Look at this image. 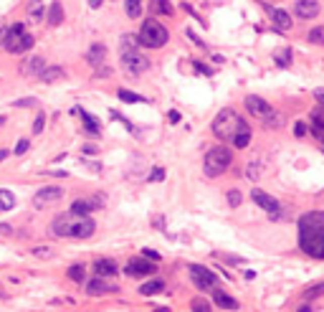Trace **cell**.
<instances>
[{
	"instance_id": "obj_49",
	"label": "cell",
	"mask_w": 324,
	"mask_h": 312,
	"mask_svg": "<svg viewBox=\"0 0 324 312\" xmlns=\"http://www.w3.org/2000/svg\"><path fill=\"white\" fill-rule=\"evenodd\" d=\"M294 132H296V135H299V137H301V135H304V132H306V127H304V124H301V122H299V124H294Z\"/></svg>"
},
{
	"instance_id": "obj_39",
	"label": "cell",
	"mask_w": 324,
	"mask_h": 312,
	"mask_svg": "<svg viewBox=\"0 0 324 312\" xmlns=\"http://www.w3.org/2000/svg\"><path fill=\"white\" fill-rule=\"evenodd\" d=\"M28 147H31V140H18V145H16V155H23Z\"/></svg>"
},
{
	"instance_id": "obj_43",
	"label": "cell",
	"mask_w": 324,
	"mask_h": 312,
	"mask_svg": "<svg viewBox=\"0 0 324 312\" xmlns=\"http://www.w3.org/2000/svg\"><path fill=\"white\" fill-rule=\"evenodd\" d=\"M314 99L324 107V89H314Z\"/></svg>"
},
{
	"instance_id": "obj_38",
	"label": "cell",
	"mask_w": 324,
	"mask_h": 312,
	"mask_svg": "<svg viewBox=\"0 0 324 312\" xmlns=\"http://www.w3.org/2000/svg\"><path fill=\"white\" fill-rule=\"evenodd\" d=\"M241 198H243V196H241V191H231V193H228V203H231L233 208H236V206H241Z\"/></svg>"
},
{
	"instance_id": "obj_28",
	"label": "cell",
	"mask_w": 324,
	"mask_h": 312,
	"mask_svg": "<svg viewBox=\"0 0 324 312\" xmlns=\"http://www.w3.org/2000/svg\"><path fill=\"white\" fill-rule=\"evenodd\" d=\"M238 150H243V147H248V142H251V127H246V129H241L233 140H231Z\"/></svg>"
},
{
	"instance_id": "obj_45",
	"label": "cell",
	"mask_w": 324,
	"mask_h": 312,
	"mask_svg": "<svg viewBox=\"0 0 324 312\" xmlns=\"http://www.w3.org/2000/svg\"><path fill=\"white\" fill-rule=\"evenodd\" d=\"M36 256H51V249H33Z\"/></svg>"
},
{
	"instance_id": "obj_12",
	"label": "cell",
	"mask_w": 324,
	"mask_h": 312,
	"mask_svg": "<svg viewBox=\"0 0 324 312\" xmlns=\"http://www.w3.org/2000/svg\"><path fill=\"white\" fill-rule=\"evenodd\" d=\"M74 224H76V216L74 213H64V216H59L56 221H53V234L56 236H71V231H74Z\"/></svg>"
},
{
	"instance_id": "obj_31",
	"label": "cell",
	"mask_w": 324,
	"mask_h": 312,
	"mask_svg": "<svg viewBox=\"0 0 324 312\" xmlns=\"http://www.w3.org/2000/svg\"><path fill=\"white\" fill-rule=\"evenodd\" d=\"M119 99H122V102H129V104H142V102H147L144 97H139V94H134V92H127V89H119Z\"/></svg>"
},
{
	"instance_id": "obj_32",
	"label": "cell",
	"mask_w": 324,
	"mask_h": 312,
	"mask_svg": "<svg viewBox=\"0 0 324 312\" xmlns=\"http://www.w3.org/2000/svg\"><path fill=\"white\" fill-rule=\"evenodd\" d=\"M76 112H79V114L84 117V127H86V129H89L91 135H99V122H96L94 117H89L86 112H81V109H76Z\"/></svg>"
},
{
	"instance_id": "obj_40",
	"label": "cell",
	"mask_w": 324,
	"mask_h": 312,
	"mask_svg": "<svg viewBox=\"0 0 324 312\" xmlns=\"http://www.w3.org/2000/svg\"><path fill=\"white\" fill-rule=\"evenodd\" d=\"M162 178H165V170H162V168H154V170L149 173V181H154V183L162 181Z\"/></svg>"
},
{
	"instance_id": "obj_8",
	"label": "cell",
	"mask_w": 324,
	"mask_h": 312,
	"mask_svg": "<svg viewBox=\"0 0 324 312\" xmlns=\"http://www.w3.org/2000/svg\"><path fill=\"white\" fill-rule=\"evenodd\" d=\"M61 196H64V191H61V188H56V186H46V188H41V191L33 196V206H36V208H48L51 203L61 201Z\"/></svg>"
},
{
	"instance_id": "obj_41",
	"label": "cell",
	"mask_w": 324,
	"mask_h": 312,
	"mask_svg": "<svg viewBox=\"0 0 324 312\" xmlns=\"http://www.w3.org/2000/svg\"><path fill=\"white\" fill-rule=\"evenodd\" d=\"M324 292V284H319V287H311V289H306V297H316V294H321Z\"/></svg>"
},
{
	"instance_id": "obj_37",
	"label": "cell",
	"mask_w": 324,
	"mask_h": 312,
	"mask_svg": "<svg viewBox=\"0 0 324 312\" xmlns=\"http://www.w3.org/2000/svg\"><path fill=\"white\" fill-rule=\"evenodd\" d=\"M43 127H46V114H38V117H36V122H33V135L43 132Z\"/></svg>"
},
{
	"instance_id": "obj_5",
	"label": "cell",
	"mask_w": 324,
	"mask_h": 312,
	"mask_svg": "<svg viewBox=\"0 0 324 312\" xmlns=\"http://www.w3.org/2000/svg\"><path fill=\"white\" fill-rule=\"evenodd\" d=\"M31 46H33V36L26 33V28H23L21 23L11 26V28L6 31V36H3V49L11 51V54H23V51H28Z\"/></svg>"
},
{
	"instance_id": "obj_10",
	"label": "cell",
	"mask_w": 324,
	"mask_h": 312,
	"mask_svg": "<svg viewBox=\"0 0 324 312\" xmlns=\"http://www.w3.org/2000/svg\"><path fill=\"white\" fill-rule=\"evenodd\" d=\"M246 109L253 114V117H258V119H268L271 114H274V109H271V104L268 102H263L261 97H246Z\"/></svg>"
},
{
	"instance_id": "obj_22",
	"label": "cell",
	"mask_w": 324,
	"mask_h": 312,
	"mask_svg": "<svg viewBox=\"0 0 324 312\" xmlns=\"http://www.w3.org/2000/svg\"><path fill=\"white\" fill-rule=\"evenodd\" d=\"M213 302L218 304V307H223V309H238V302L233 299V297H228L226 292H213Z\"/></svg>"
},
{
	"instance_id": "obj_23",
	"label": "cell",
	"mask_w": 324,
	"mask_h": 312,
	"mask_svg": "<svg viewBox=\"0 0 324 312\" xmlns=\"http://www.w3.org/2000/svg\"><path fill=\"white\" fill-rule=\"evenodd\" d=\"M48 23L51 26H61L64 23V8L59 0H51V8H48Z\"/></svg>"
},
{
	"instance_id": "obj_51",
	"label": "cell",
	"mask_w": 324,
	"mask_h": 312,
	"mask_svg": "<svg viewBox=\"0 0 324 312\" xmlns=\"http://www.w3.org/2000/svg\"><path fill=\"white\" fill-rule=\"evenodd\" d=\"M6 158H8V150H0V163H3Z\"/></svg>"
},
{
	"instance_id": "obj_27",
	"label": "cell",
	"mask_w": 324,
	"mask_h": 312,
	"mask_svg": "<svg viewBox=\"0 0 324 312\" xmlns=\"http://www.w3.org/2000/svg\"><path fill=\"white\" fill-rule=\"evenodd\" d=\"M139 292L142 294H159V292H165V282H162V279H152V282L142 284Z\"/></svg>"
},
{
	"instance_id": "obj_17",
	"label": "cell",
	"mask_w": 324,
	"mask_h": 312,
	"mask_svg": "<svg viewBox=\"0 0 324 312\" xmlns=\"http://www.w3.org/2000/svg\"><path fill=\"white\" fill-rule=\"evenodd\" d=\"M38 76H41V81H43V84H56V81H61V79L66 76V71H64V69H59V66H51V69L46 66Z\"/></svg>"
},
{
	"instance_id": "obj_46",
	"label": "cell",
	"mask_w": 324,
	"mask_h": 312,
	"mask_svg": "<svg viewBox=\"0 0 324 312\" xmlns=\"http://www.w3.org/2000/svg\"><path fill=\"white\" fill-rule=\"evenodd\" d=\"M0 234H3V236H8V234H13V229H11L8 224H0Z\"/></svg>"
},
{
	"instance_id": "obj_16",
	"label": "cell",
	"mask_w": 324,
	"mask_h": 312,
	"mask_svg": "<svg viewBox=\"0 0 324 312\" xmlns=\"http://www.w3.org/2000/svg\"><path fill=\"white\" fill-rule=\"evenodd\" d=\"M294 13H296L299 18H314V16L319 13V3H316V0H299L296 8H294Z\"/></svg>"
},
{
	"instance_id": "obj_33",
	"label": "cell",
	"mask_w": 324,
	"mask_h": 312,
	"mask_svg": "<svg viewBox=\"0 0 324 312\" xmlns=\"http://www.w3.org/2000/svg\"><path fill=\"white\" fill-rule=\"evenodd\" d=\"M69 277H71L74 282H84V266H81V264H74V266L69 269Z\"/></svg>"
},
{
	"instance_id": "obj_36",
	"label": "cell",
	"mask_w": 324,
	"mask_h": 312,
	"mask_svg": "<svg viewBox=\"0 0 324 312\" xmlns=\"http://www.w3.org/2000/svg\"><path fill=\"white\" fill-rule=\"evenodd\" d=\"M289 59H291V51H289V49H284V51L276 54V64H279V66H289Z\"/></svg>"
},
{
	"instance_id": "obj_9",
	"label": "cell",
	"mask_w": 324,
	"mask_h": 312,
	"mask_svg": "<svg viewBox=\"0 0 324 312\" xmlns=\"http://www.w3.org/2000/svg\"><path fill=\"white\" fill-rule=\"evenodd\" d=\"M251 198H253V203H258L271 218H279V201H276V198H271V196L263 193L261 188H253V191H251Z\"/></svg>"
},
{
	"instance_id": "obj_20",
	"label": "cell",
	"mask_w": 324,
	"mask_h": 312,
	"mask_svg": "<svg viewBox=\"0 0 324 312\" xmlns=\"http://www.w3.org/2000/svg\"><path fill=\"white\" fill-rule=\"evenodd\" d=\"M271 21H274V26L279 31H289L291 28V18H289L286 11H271Z\"/></svg>"
},
{
	"instance_id": "obj_47",
	"label": "cell",
	"mask_w": 324,
	"mask_h": 312,
	"mask_svg": "<svg viewBox=\"0 0 324 312\" xmlns=\"http://www.w3.org/2000/svg\"><path fill=\"white\" fill-rule=\"evenodd\" d=\"M195 69H198L200 74H205V76H210V69H208V66H203V64H195Z\"/></svg>"
},
{
	"instance_id": "obj_11",
	"label": "cell",
	"mask_w": 324,
	"mask_h": 312,
	"mask_svg": "<svg viewBox=\"0 0 324 312\" xmlns=\"http://www.w3.org/2000/svg\"><path fill=\"white\" fill-rule=\"evenodd\" d=\"M154 269H157V264L147 261V256L144 259H134V261L127 264V274L129 277H149V274H154Z\"/></svg>"
},
{
	"instance_id": "obj_7",
	"label": "cell",
	"mask_w": 324,
	"mask_h": 312,
	"mask_svg": "<svg viewBox=\"0 0 324 312\" xmlns=\"http://www.w3.org/2000/svg\"><path fill=\"white\" fill-rule=\"evenodd\" d=\"M190 277H193V284L198 289H213L215 287V274L200 264H190Z\"/></svg>"
},
{
	"instance_id": "obj_6",
	"label": "cell",
	"mask_w": 324,
	"mask_h": 312,
	"mask_svg": "<svg viewBox=\"0 0 324 312\" xmlns=\"http://www.w3.org/2000/svg\"><path fill=\"white\" fill-rule=\"evenodd\" d=\"M122 61H124V69H127L132 76H137V74H144V71L149 69V61H147V56L137 54L134 49H132V51H129V49H124V51H122Z\"/></svg>"
},
{
	"instance_id": "obj_30",
	"label": "cell",
	"mask_w": 324,
	"mask_h": 312,
	"mask_svg": "<svg viewBox=\"0 0 324 312\" xmlns=\"http://www.w3.org/2000/svg\"><path fill=\"white\" fill-rule=\"evenodd\" d=\"M28 16H31V21H41L43 18V3L41 0H31L28 3Z\"/></svg>"
},
{
	"instance_id": "obj_19",
	"label": "cell",
	"mask_w": 324,
	"mask_h": 312,
	"mask_svg": "<svg viewBox=\"0 0 324 312\" xmlns=\"http://www.w3.org/2000/svg\"><path fill=\"white\" fill-rule=\"evenodd\" d=\"M311 129H314V135L324 142V109H314V112H311Z\"/></svg>"
},
{
	"instance_id": "obj_34",
	"label": "cell",
	"mask_w": 324,
	"mask_h": 312,
	"mask_svg": "<svg viewBox=\"0 0 324 312\" xmlns=\"http://www.w3.org/2000/svg\"><path fill=\"white\" fill-rule=\"evenodd\" d=\"M190 309H193V312H210V304H208L205 299H193V302H190Z\"/></svg>"
},
{
	"instance_id": "obj_2",
	"label": "cell",
	"mask_w": 324,
	"mask_h": 312,
	"mask_svg": "<svg viewBox=\"0 0 324 312\" xmlns=\"http://www.w3.org/2000/svg\"><path fill=\"white\" fill-rule=\"evenodd\" d=\"M248 124L241 119V114L236 112V109H221L218 112V117H215V122H213V132H215V137H221V140H233L241 129H246Z\"/></svg>"
},
{
	"instance_id": "obj_1",
	"label": "cell",
	"mask_w": 324,
	"mask_h": 312,
	"mask_svg": "<svg viewBox=\"0 0 324 312\" xmlns=\"http://www.w3.org/2000/svg\"><path fill=\"white\" fill-rule=\"evenodd\" d=\"M299 246L314 259H324V213L311 211L299 218Z\"/></svg>"
},
{
	"instance_id": "obj_24",
	"label": "cell",
	"mask_w": 324,
	"mask_h": 312,
	"mask_svg": "<svg viewBox=\"0 0 324 312\" xmlns=\"http://www.w3.org/2000/svg\"><path fill=\"white\" fill-rule=\"evenodd\" d=\"M149 11H152V16H173V6L168 0H152Z\"/></svg>"
},
{
	"instance_id": "obj_42",
	"label": "cell",
	"mask_w": 324,
	"mask_h": 312,
	"mask_svg": "<svg viewBox=\"0 0 324 312\" xmlns=\"http://www.w3.org/2000/svg\"><path fill=\"white\" fill-rule=\"evenodd\" d=\"M142 254H144L147 259H152V261H159V254H157V251H152V249H144Z\"/></svg>"
},
{
	"instance_id": "obj_44",
	"label": "cell",
	"mask_w": 324,
	"mask_h": 312,
	"mask_svg": "<svg viewBox=\"0 0 324 312\" xmlns=\"http://www.w3.org/2000/svg\"><path fill=\"white\" fill-rule=\"evenodd\" d=\"M16 104H18V107H33V104H36V99L31 97V99H21V102H16Z\"/></svg>"
},
{
	"instance_id": "obj_15",
	"label": "cell",
	"mask_w": 324,
	"mask_h": 312,
	"mask_svg": "<svg viewBox=\"0 0 324 312\" xmlns=\"http://www.w3.org/2000/svg\"><path fill=\"white\" fill-rule=\"evenodd\" d=\"M109 292H117V284H109L104 279H91L86 284V294L89 297H101V294H109Z\"/></svg>"
},
{
	"instance_id": "obj_4",
	"label": "cell",
	"mask_w": 324,
	"mask_h": 312,
	"mask_svg": "<svg viewBox=\"0 0 324 312\" xmlns=\"http://www.w3.org/2000/svg\"><path fill=\"white\" fill-rule=\"evenodd\" d=\"M231 150L228 147H223V145H218V147H213L208 155H205V175H210V178H218V175H223L228 168H231Z\"/></svg>"
},
{
	"instance_id": "obj_26",
	"label": "cell",
	"mask_w": 324,
	"mask_h": 312,
	"mask_svg": "<svg viewBox=\"0 0 324 312\" xmlns=\"http://www.w3.org/2000/svg\"><path fill=\"white\" fill-rule=\"evenodd\" d=\"M13 206H16V196L11 191H6V188H0V213L11 211Z\"/></svg>"
},
{
	"instance_id": "obj_35",
	"label": "cell",
	"mask_w": 324,
	"mask_h": 312,
	"mask_svg": "<svg viewBox=\"0 0 324 312\" xmlns=\"http://www.w3.org/2000/svg\"><path fill=\"white\" fill-rule=\"evenodd\" d=\"M309 41H311V43H321V46H324V28H314V31H309Z\"/></svg>"
},
{
	"instance_id": "obj_3",
	"label": "cell",
	"mask_w": 324,
	"mask_h": 312,
	"mask_svg": "<svg viewBox=\"0 0 324 312\" xmlns=\"http://www.w3.org/2000/svg\"><path fill=\"white\" fill-rule=\"evenodd\" d=\"M168 28L162 26V23H157V21H144L142 23V31H139V36H137V41L142 43V46H147V49H162L168 43Z\"/></svg>"
},
{
	"instance_id": "obj_21",
	"label": "cell",
	"mask_w": 324,
	"mask_h": 312,
	"mask_svg": "<svg viewBox=\"0 0 324 312\" xmlns=\"http://www.w3.org/2000/svg\"><path fill=\"white\" fill-rule=\"evenodd\" d=\"M94 269H96L99 277H114V274H117V264H114L112 259H99V261L94 264Z\"/></svg>"
},
{
	"instance_id": "obj_14",
	"label": "cell",
	"mask_w": 324,
	"mask_h": 312,
	"mask_svg": "<svg viewBox=\"0 0 324 312\" xmlns=\"http://www.w3.org/2000/svg\"><path fill=\"white\" fill-rule=\"evenodd\" d=\"M94 231H96L94 221H91V218H84V216H79V218H76V224H74V231H71V236H74V239H89Z\"/></svg>"
},
{
	"instance_id": "obj_29",
	"label": "cell",
	"mask_w": 324,
	"mask_h": 312,
	"mask_svg": "<svg viewBox=\"0 0 324 312\" xmlns=\"http://www.w3.org/2000/svg\"><path fill=\"white\" fill-rule=\"evenodd\" d=\"M124 11L129 18H139L142 13V0H124Z\"/></svg>"
},
{
	"instance_id": "obj_50",
	"label": "cell",
	"mask_w": 324,
	"mask_h": 312,
	"mask_svg": "<svg viewBox=\"0 0 324 312\" xmlns=\"http://www.w3.org/2000/svg\"><path fill=\"white\" fill-rule=\"evenodd\" d=\"M101 3H104V0H89V6H91V8H99Z\"/></svg>"
},
{
	"instance_id": "obj_13",
	"label": "cell",
	"mask_w": 324,
	"mask_h": 312,
	"mask_svg": "<svg viewBox=\"0 0 324 312\" xmlns=\"http://www.w3.org/2000/svg\"><path fill=\"white\" fill-rule=\"evenodd\" d=\"M46 69V59L43 56H31L21 64V74L23 76H38L41 71Z\"/></svg>"
},
{
	"instance_id": "obj_25",
	"label": "cell",
	"mask_w": 324,
	"mask_h": 312,
	"mask_svg": "<svg viewBox=\"0 0 324 312\" xmlns=\"http://www.w3.org/2000/svg\"><path fill=\"white\" fill-rule=\"evenodd\" d=\"M91 208H96V203H94V201H84V198H81V201L71 203V213H74V216H86Z\"/></svg>"
},
{
	"instance_id": "obj_48",
	"label": "cell",
	"mask_w": 324,
	"mask_h": 312,
	"mask_svg": "<svg viewBox=\"0 0 324 312\" xmlns=\"http://www.w3.org/2000/svg\"><path fill=\"white\" fill-rule=\"evenodd\" d=\"M168 119H170L173 124H175V122H180V112H170V114H168Z\"/></svg>"
},
{
	"instance_id": "obj_18",
	"label": "cell",
	"mask_w": 324,
	"mask_h": 312,
	"mask_svg": "<svg viewBox=\"0 0 324 312\" xmlns=\"http://www.w3.org/2000/svg\"><path fill=\"white\" fill-rule=\"evenodd\" d=\"M104 56H106V49H104L101 43H94V46L89 49V54H86V61H89L91 66H101V64H104Z\"/></svg>"
}]
</instances>
